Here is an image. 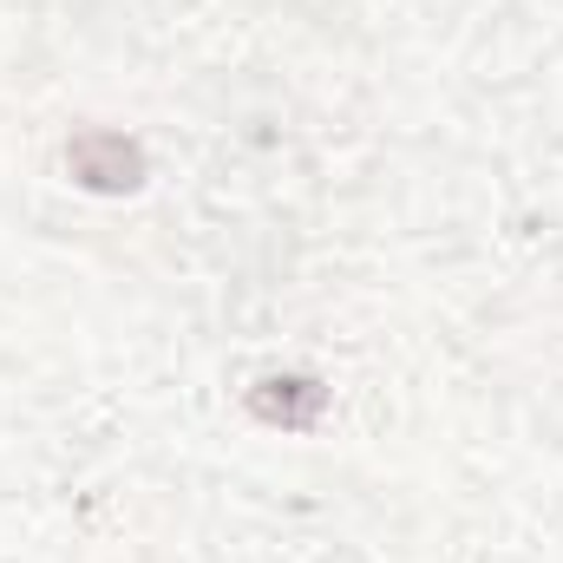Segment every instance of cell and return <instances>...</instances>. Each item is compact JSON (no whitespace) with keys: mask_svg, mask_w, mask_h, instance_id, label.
<instances>
[{"mask_svg":"<svg viewBox=\"0 0 563 563\" xmlns=\"http://www.w3.org/2000/svg\"><path fill=\"white\" fill-rule=\"evenodd\" d=\"M66 170H73V184L92 190V197H132L144 177H151V157H144L139 139L92 125V132H73V139H66Z\"/></svg>","mask_w":563,"mask_h":563,"instance_id":"1","label":"cell"},{"mask_svg":"<svg viewBox=\"0 0 563 563\" xmlns=\"http://www.w3.org/2000/svg\"><path fill=\"white\" fill-rule=\"evenodd\" d=\"M328 413V387L314 374H269L250 387V420L282 426V432H308Z\"/></svg>","mask_w":563,"mask_h":563,"instance_id":"2","label":"cell"}]
</instances>
